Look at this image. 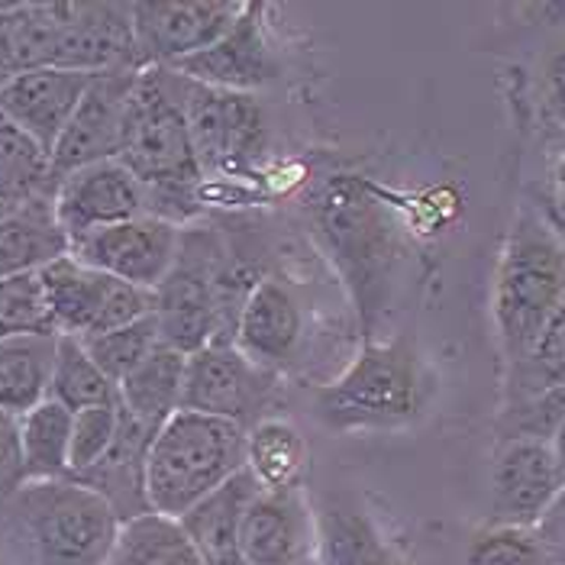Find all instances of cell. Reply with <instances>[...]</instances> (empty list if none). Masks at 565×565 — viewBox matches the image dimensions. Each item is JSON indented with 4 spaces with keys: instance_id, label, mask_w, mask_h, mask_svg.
Masks as SVG:
<instances>
[{
    "instance_id": "36",
    "label": "cell",
    "mask_w": 565,
    "mask_h": 565,
    "mask_svg": "<svg viewBox=\"0 0 565 565\" xmlns=\"http://www.w3.org/2000/svg\"><path fill=\"white\" fill-rule=\"evenodd\" d=\"M565 420V388L508 401L498 420L501 439H553Z\"/></svg>"
},
{
    "instance_id": "18",
    "label": "cell",
    "mask_w": 565,
    "mask_h": 565,
    "mask_svg": "<svg viewBox=\"0 0 565 565\" xmlns=\"http://www.w3.org/2000/svg\"><path fill=\"white\" fill-rule=\"evenodd\" d=\"M40 278H43L45 301H49V313H52L58 337L90 340L100 333L120 278H110L90 268L72 253L40 268Z\"/></svg>"
},
{
    "instance_id": "21",
    "label": "cell",
    "mask_w": 565,
    "mask_h": 565,
    "mask_svg": "<svg viewBox=\"0 0 565 565\" xmlns=\"http://www.w3.org/2000/svg\"><path fill=\"white\" fill-rule=\"evenodd\" d=\"M72 253V243L55 217L52 194L13 204L0 214V278L40 271Z\"/></svg>"
},
{
    "instance_id": "11",
    "label": "cell",
    "mask_w": 565,
    "mask_h": 565,
    "mask_svg": "<svg viewBox=\"0 0 565 565\" xmlns=\"http://www.w3.org/2000/svg\"><path fill=\"white\" fill-rule=\"evenodd\" d=\"M243 0H152L132 3V30L142 65H166L211 49L246 13Z\"/></svg>"
},
{
    "instance_id": "32",
    "label": "cell",
    "mask_w": 565,
    "mask_h": 565,
    "mask_svg": "<svg viewBox=\"0 0 565 565\" xmlns=\"http://www.w3.org/2000/svg\"><path fill=\"white\" fill-rule=\"evenodd\" d=\"M13 337H58L40 271L0 278V340Z\"/></svg>"
},
{
    "instance_id": "14",
    "label": "cell",
    "mask_w": 565,
    "mask_h": 565,
    "mask_svg": "<svg viewBox=\"0 0 565 565\" xmlns=\"http://www.w3.org/2000/svg\"><path fill=\"white\" fill-rule=\"evenodd\" d=\"M178 75L207 87L256 94L281 78V58L265 26V7L249 3L246 13L220 36L217 43L172 65Z\"/></svg>"
},
{
    "instance_id": "37",
    "label": "cell",
    "mask_w": 565,
    "mask_h": 565,
    "mask_svg": "<svg viewBox=\"0 0 565 565\" xmlns=\"http://www.w3.org/2000/svg\"><path fill=\"white\" fill-rule=\"evenodd\" d=\"M23 484V446L20 417L0 411V494H13Z\"/></svg>"
},
{
    "instance_id": "38",
    "label": "cell",
    "mask_w": 565,
    "mask_h": 565,
    "mask_svg": "<svg viewBox=\"0 0 565 565\" xmlns=\"http://www.w3.org/2000/svg\"><path fill=\"white\" fill-rule=\"evenodd\" d=\"M540 90H543V110L546 117L565 130V45L556 49L546 65H543V75H540Z\"/></svg>"
},
{
    "instance_id": "12",
    "label": "cell",
    "mask_w": 565,
    "mask_h": 565,
    "mask_svg": "<svg viewBox=\"0 0 565 565\" xmlns=\"http://www.w3.org/2000/svg\"><path fill=\"white\" fill-rule=\"evenodd\" d=\"M52 204L68 243H78L94 230L149 214L146 188L120 159L94 162L58 178L52 188Z\"/></svg>"
},
{
    "instance_id": "26",
    "label": "cell",
    "mask_w": 565,
    "mask_h": 565,
    "mask_svg": "<svg viewBox=\"0 0 565 565\" xmlns=\"http://www.w3.org/2000/svg\"><path fill=\"white\" fill-rule=\"evenodd\" d=\"M58 337L0 340V411L26 417L49 401Z\"/></svg>"
},
{
    "instance_id": "23",
    "label": "cell",
    "mask_w": 565,
    "mask_h": 565,
    "mask_svg": "<svg viewBox=\"0 0 565 565\" xmlns=\"http://www.w3.org/2000/svg\"><path fill=\"white\" fill-rule=\"evenodd\" d=\"M313 565H401L379 523L359 504L330 501L317 511Z\"/></svg>"
},
{
    "instance_id": "31",
    "label": "cell",
    "mask_w": 565,
    "mask_h": 565,
    "mask_svg": "<svg viewBox=\"0 0 565 565\" xmlns=\"http://www.w3.org/2000/svg\"><path fill=\"white\" fill-rule=\"evenodd\" d=\"M565 388V301L521 362L508 365L504 404L530 394Z\"/></svg>"
},
{
    "instance_id": "20",
    "label": "cell",
    "mask_w": 565,
    "mask_h": 565,
    "mask_svg": "<svg viewBox=\"0 0 565 565\" xmlns=\"http://www.w3.org/2000/svg\"><path fill=\"white\" fill-rule=\"evenodd\" d=\"M156 430H149L146 424H139L124 411L120 420V434L114 439L110 452L82 476V484L94 488L100 498L110 501V508L117 511V518L127 523L132 518L149 514V498H146V456L152 446Z\"/></svg>"
},
{
    "instance_id": "25",
    "label": "cell",
    "mask_w": 565,
    "mask_h": 565,
    "mask_svg": "<svg viewBox=\"0 0 565 565\" xmlns=\"http://www.w3.org/2000/svg\"><path fill=\"white\" fill-rule=\"evenodd\" d=\"M307 436L285 417H262L246 430V472L259 481L262 491H295L305 488Z\"/></svg>"
},
{
    "instance_id": "6",
    "label": "cell",
    "mask_w": 565,
    "mask_h": 565,
    "mask_svg": "<svg viewBox=\"0 0 565 565\" xmlns=\"http://www.w3.org/2000/svg\"><path fill=\"white\" fill-rule=\"evenodd\" d=\"M317 236L347 278L362 327H375L397 265V236L382 204L355 178H333L313 201Z\"/></svg>"
},
{
    "instance_id": "13",
    "label": "cell",
    "mask_w": 565,
    "mask_h": 565,
    "mask_svg": "<svg viewBox=\"0 0 565 565\" xmlns=\"http://www.w3.org/2000/svg\"><path fill=\"white\" fill-rule=\"evenodd\" d=\"M563 488L546 439H501L491 466V523L536 526Z\"/></svg>"
},
{
    "instance_id": "3",
    "label": "cell",
    "mask_w": 565,
    "mask_h": 565,
    "mask_svg": "<svg viewBox=\"0 0 565 565\" xmlns=\"http://www.w3.org/2000/svg\"><path fill=\"white\" fill-rule=\"evenodd\" d=\"M565 301V236L536 207H521L511 223L498 268L491 313L504 362L533 349Z\"/></svg>"
},
{
    "instance_id": "4",
    "label": "cell",
    "mask_w": 565,
    "mask_h": 565,
    "mask_svg": "<svg viewBox=\"0 0 565 565\" xmlns=\"http://www.w3.org/2000/svg\"><path fill=\"white\" fill-rule=\"evenodd\" d=\"M430 375L407 340L365 343L347 369L313 394L320 424L333 434L401 430L424 417L430 404Z\"/></svg>"
},
{
    "instance_id": "39",
    "label": "cell",
    "mask_w": 565,
    "mask_h": 565,
    "mask_svg": "<svg viewBox=\"0 0 565 565\" xmlns=\"http://www.w3.org/2000/svg\"><path fill=\"white\" fill-rule=\"evenodd\" d=\"M536 533H540L553 565H565V488L559 491L556 504L546 511V518L536 523Z\"/></svg>"
},
{
    "instance_id": "34",
    "label": "cell",
    "mask_w": 565,
    "mask_h": 565,
    "mask_svg": "<svg viewBox=\"0 0 565 565\" xmlns=\"http://www.w3.org/2000/svg\"><path fill=\"white\" fill-rule=\"evenodd\" d=\"M466 565H553L536 526H484L469 546Z\"/></svg>"
},
{
    "instance_id": "7",
    "label": "cell",
    "mask_w": 565,
    "mask_h": 565,
    "mask_svg": "<svg viewBox=\"0 0 565 565\" xmlns=\"http://www.w3.org/2000/svg\"><path fill=\"white\" fill-rule=\"evenodd\" d=\"M181 104L204 174H249L268 146L265 114L256 94L223 90L181 75Z\"/></svg>"
},
{
    "instance_id": "27",
    "label": "cell",
    "mask_w": 565,
    "mask_h": 565,
    "mask_svg": "<svg viewBox=\"0 0 565 565\" xmlns=\"http://www.w3.org/2000/svg\"><path fill=\"white\" fill-rule=\"evenodd\" d=\"M23 481L72 479V411L58 401H43L20 417Z\"/></svg>"
},
{
    "instance_id": "33",
    "label": "cell",
    "mask_w": 565,
    "mask_h": 565,
    "mask_svg": "<svg viewBox=\"0 0 565 565\" xmlns=\"http://www.w3.org/2000/svg\"><path fill=\"white\" fill-rule=\"evenodd\" d=\"M82 343L90 352V359L104 369V375L114 385H120L136 365H142L156 349L162 347V333H159L156 317H146L139 323L90 337V340H82Z\"/></svg>"
},
{
    "instance_id": "15",
    "label": "cell",
    "mask_w": 565,
    "mask_h": 565,
    "mask_svg": "<svg viewBox=\"0 0 565 565\" xmlns=\"http://www.w3.org/2000/svg\"><path fill=\"white\" fill-rule=\"evenodd\" d=\"M317 511L305 488L259 491L243 521L246 565H313Z\"/></svg>"
},
{
    "instance_id": "29",
    "label": "cell",
    "mask_w": 565,
    "mask_h": 565,
    "mask_svg": "<svg viewBox=\"0 0 565 565\" xmlns=\"http://www.w3.org/2000/svg\"><path fill=\"white\" fill-rule=\"evenodd\" d=\"M52 188V156L0 114V204H23Z\"/></svg>"
},
{
    "instance_id": "8",
    "label": "cell",
    "mask_w": 565,
    "mask_h": 565,
    "mask_svg": "<svg viewBox=\"0 0 565 565\" xmlns=\"http://www.w3.org/2000/svg\"><path fill=\"white\" fill-rule=\"evenodd\" d=\"M275 388V372H265L233 343H211L188 355L181 411L253 427Z\"/></svg>"
},
{
    "instance_id": "30",
    "label": "cell",
    "mask_w": 565,
    "mask_h": 565,
    "mask_svg": "<svg viewBox=\"0 0 565 565\" xmlns=\"http://www.w3.org/2000/svg\"><path fill=\"white\" fill-rule=\"evenodd\" d=\"M49 397L58 401L62 407L85 411L97 404L117 401V385L104 375V369L90 359L82 340L75 337H58V352H55V369H52V388Z\"/></svg>"
},
{
    "instance_id": "40",
    "label": "cell",
    "mask_w": 565,
    "mask_h": 565,
    "mask_svg": "<svg viewBox=\"0 0 565 565\" xmlns=\"http://www.w3.org/2000/svg\"><path fill=\"white\" fill-rule=\"evenodd\" d=\"M550 446H553V456H556V466H559V476H563L565 481V420L563 427L553 434V439H550Z\"/></svg>"
},
{
    "instance_id": "2",
    "label": "cell",
    "mask_w": 565,
    "mask_h": 565,
    "mask_svg": "<svg viewBox=\"0 0 565 565\" xmlns=\"http://www.w3.org/2000/svg\"><path fill=\"white\" fill-rule=\"evenodd\" d=\"M124 521L78 479L23 481L10 494L7 540L17 565H107Z\"/></svg>"
},
{
    "instance_id": "10",
    "label": "cell",
    "mask_w": 565,
    "mask_h": 565,
    "mask_svg": "<svg viewBox=\"0 0 565 565\" xmlns=\"http://www.w3.org/2000/svg\"><path fill=\"white\" fill-rule=\"evenodd\" d=\"M184 226L152 214L94 230L72 243V256L127 285L156 291L172 271Z\"/></svg>"
},
{
    "instance_id": "19",
    "label": "cell",
    "mask_w": 565,
    "mask_h": 565,
    "mask_svg": "<svg viewBox=\"0 0 565 565\" xmlns=\"http://www.w3.org/2000/svg\"><path fill=\"white\" fill-rule=\"evenodd\" d=\"M259 481L246 469L220 484L191 511H184L178 523L184 526L188 540L198 546L207 565H246L243 559V521L249 504L259 494Z\"/></svg>"
},
{
    "instance_id": "1",
    "label": "cell",
    "mask_w": 565,
    "mask_h": 565,
    "mask_svg": "<svg viewBox=\"0 0 565 565\" xmlns=\"http://www.w3.org/2000/svg\"><path fill=\"white\" fill-rule=\"evenodd\" d=\"M120 162L146 188L152 217L191 226L204 214L207 174L194 152L181 104V75L174 68H139Z\"/></svg>"
},
{
    "instance_id": "16",
    "label": "cell",
    "mask_w": 565,
    "mask_h": 565,
    "mask_svg": "<svg viewBox=\"0 0 565 565\" xmlns=\"http://www.w3.org/2000/svg\"><path fill=\"white\" fill-rule=\"evenodd\" d=\"M94 75L68 68H33L0 85V114L33 136L52 156L58 136L75 117Z\"/></svg>"
},
{
    "instance_id": "22",
    "label": "cell",
    "mask_w": 565,
    "mask_h": 565,
    "mask_svg": "<svg viewBox=\"0 0 565 565\" xmlns=\"http://www.w3.org/2000/svg\"><path fill=\"white\" fill-rule=\"evenodd\" d=\"M65 3H0V85L20 72L52 68Z\"/></svg>"
},
{
    "instance_id": "17",
    "label": "cell",
    "mask_w": 565,
    "mask_h": 565,
    "mask_svg": "<svg viewBox=\"0 0 565 565\" xmlns=\"http://www.w3.org/2000/svg\"><path fill=\"white\" fill-rule=\"evenodd\" d=\"M301 337H305V317L295 295L275 278H259L239 310L233 347L265 372L278 375V369H285L295 359Z\"/></svg>"
},
{
    "instance_id": "41",
    "label": "cell",
    "mask_w": 565,
    "mask_h": 565,
    "mask_svg": "<svg viewBox=\"0 0 565 565\" xmlns=\"http://www.w3.org/2000/svg\"><path fill=\"white\" fill-rule=\"evenodd\" d=\"M7 207H13V204H0V214H3V211H7Z\"/></svg>"
},
{
    "instance_id": "5",
    "label": "cell",
    "mask_w": 565,
    "mask_h": 565,
    "mask_svg": "<svg viewBox=\"0 0 565 565\" xmlns=\"http://www.w3.org/2000/svg\"><path fill=\"white\" fill-rule=\"evenodd\" d=\"M243 469L246 427L198 411H178L156 430L146 456L149 511L178 521Z\"/></svg>"
},
{
    "instance_id": "28",
    "label": "cell",
    "mask_w": 565,
    "mask_h": 565,
    "mask_svg": "<svg viewBox=\"0 0 565 565\" xmlns=\"http://www.w3.org/2000/svg\"><path fill=\"white\" fill-rule=\"evenodd\" d=\"M107 565H207L184 526L166 514H142L120 526Z\"/></svg>"
},
{
    "instance_id": "24",
    "label": "cell",
    "mask_w": 565,
    "mask_h": 565,
    "mask_svg": "<svg viewBox=\"0 0 565 565\" xmlns=\"http://www.w3.org/2000/svg\"><path fill=\"white\" fill-rule=\"evenodd\" d=\"M184 369H188V355L162 343L117 385L120 407L149 430H159L169 417L181 411Z\"/></svg>"
},
{
    "instance_id": "9",
    "label": "cell",
    "mask_w": 565,
    "mask_h": 565,
    "mask_svg": "<svg viewBox=\"0 0 565 565\" xmlns=\"http://www.w3.org/2000/svg\"><path fill=\"white\" fill-rule=\"evenodd\" d=\"M139 68H114L90 78L85 97L52 149V184L94 162L120 159Z\"/></svg>"
},
{
    "instance_id": "35",
    "label": "cell",
    "mask_w": 565,
    "mask_h": 565,
    "mask_svg": "<svg viewBox=\"0 0 565 565\" xmlns=\"http://www.w3.org/2000/svg\"><path fill=\"white\" fill-rule=\"evenodd\" d=\"M120 420H124L120 397L72 414V479L87 476L110 452L114 439L120 434Z\"/></svg>"
}]
</instances>
